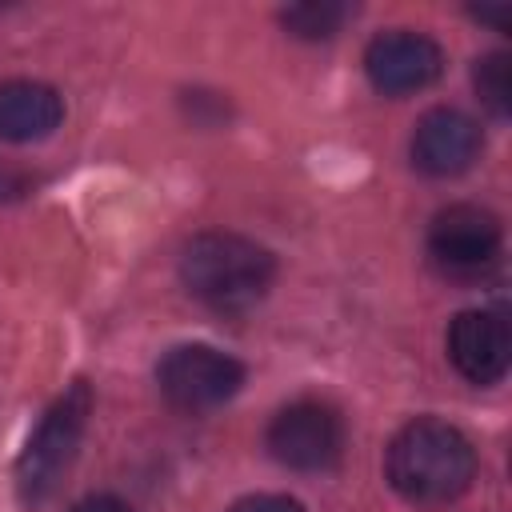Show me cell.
Here are the masks:
<instances>
[{"label": "cell", "mask_w": 512, "mask_h": 512, "mask_svg": "<svg viewBox=\"0 0 512 512\" xmlns=\"http://www.w3.org/2000/svg\"><path fill=\"white\" fill-rule=\"evenodd\" d=\"M364 72L372 80L376 92L384 96H408L428 88L440 72H444V52L436 40L420 36V32H384L368 44L364 52Z\"/></svg>", "instance_id": "7"}, {"label": "cell", "mask_w": 512, "mask_h": 512, "mask_svg": "<svg viewBox=\"0 0 512 512\" xmlns=\"http://www.w3.org/2000/svg\"><path fill=\"white\" fill-rule=\"evenodd\" d=\"M472 84L496 116H508V108H512V60L504 52H488L484 60H476Z\"/></svg>", "instance_id": "12"}, {"label": "cell", "mask_w": 512, "mask_h": 512, "mask_svg": "<svg viewBox=\"0 0 512 512\" xmlns=\"http://www.w3.org/2000/svg\"><path fill=\"white\" fill-rule=\"evenodd\" d=\"M232 512H304V504L292 496H280V492H260V496L236 500Z\"/></svg>", "instance_id": "13"}, {"label": "cell", "mask_w": 512, "mask_h": 512, "mask_svg": "<svg viewBox=\"0 0 512 512\" xmlns=\"http://www.w3.org/2000/svg\"><path fill=\"white\" fill-rule=\"evenodd\" d=\"M472 16L476 20H492L496 28H508L512 24V12L508 8H472Z\"/></svg>", "instance_id": "15"}, {"label": "cell", "mask_w": 512, "mask_h": 512, "mask_svg": "<svg viewBox=\"0 0 512 512\" xmlns=\"http://www.w3.org/2000/svg\"><path fill=\"white\" fill-rule=\"evenodd\" d=\"M268 448L296 472H324L344 452V424L328 404L300 400L276 412V420L268 424Z\"/></svg>", "instance_id": "5"}, {"label": "cell", "mask_w": 512, "mask_h": 512, "mask_svg": "<svg viewBox=\"0 0 512 512\" xmlns=\"http://www.w3.org/2000/svg\"><path fill=\"white\" fill-rule=\"evenodd\" d=\"M92 416V388L88 380H76L36 424V432L28 436L20 460H16V492L20 500L36 504L44 496H52V488L64 480V472L76 460V448L84 440Z\"/></svg>", "instance_id": "3"}, {"label": "cell", "mask_w": 512, "mask_h": 512, "mask_svg": "<svg viewBox=\"0 0 512 512\" xmlns=\"http://www.w3.org/2000/svg\"><path fill=\"white\" fill-rule=\"evenodd\" d=\"M428 252L452 276H476L500 252V220L476 204H452L436 212L428 228Z\"/></svg>", "instance_id": "6"}, {"label": "cell", "mask_w": 512, "mask_h": 512, "mask_svg": "<svg viewBox=\"0 0 512 512\" xmlns=\"http://www.w3.org/2000/svg\"><path fill=\"white\" fill-rule=\"evenodd\" d=\"M480 124L460 108H432L412 132V160L428 176H456L480 156Z\"/></svg>", "instance_id": "9"}, {"label": "cell", "mask_w": 512, "mask_h": 512, "mask_svg": "<svg viewBox=\"0 0 512 512\" xmlns=\"http://www.w3.org/2000/svg\"><path fill=\"white\" fill-rule=\"evenodd\" d=\"M284 28L300 40H328L340 32V24L348 20V4H332V0H308V4H292L280 12Z\"/></svg>", "instance_id": "11"}, {"label": "cell", "mask_w": 512, "mask_h": 512, "mask_svg": "<svg viewBox=\"0 0 512 512\" xmlns=\"http://www.w3.org/2000/svg\"><path fill=\"white\" fill-rule=\"evenodd\" d=\"M164 400L180 412H212L244 388V364L208 344H180L156 364Z\"/></svg>", "instance_id": "4"}, {"label": "cell", "mask_w": 512, "mask_h": 512, "mask_svg": "<svg viewBox=\"0 0 512 512\" xmlns=\"http://www.w3.org/2000/svg\"><path fill=\"white\" fill-rule=\"evenodd\" d=\"M388 484L412 504H444L456 500L476 476L472 440L448 420H412L404 424L384 456Z\"/></svg>", "instance_id": "1"}, {"label": "cell", "mask_w": 512, "mask_h": 512, "mask_svg": "<svg viewBox=\"0 0 512 512\" xmlns=\"http://www.w3.org/2000/svg\"><path fill=\"white\" fill-rule=\"evenodd\" d=\"M60 120H64V100L56 88L40 80L0 84V140H12V144L44 140L60 128Z\"/></svg>", "instance_id": "10"}, {"label": "cell", "mask_w": 512, "mask_h": 512, "mask_svg": "<svg viewBox=\"0 0 512 512\" xmlns=\"http://www.w3.org/2000/svg\"><path fill=\"white\" fill-rule=\"evenodd\" d=\"M72 512H132V504H128V500H120V496L96 492V496H84L80 504H72Z\"/></svg>", "instance_id": "14"}, {"label": "cell", "mask_w": 512, "mask_h": 512, "mask_svg": "<svg viewBox=\"0 0 512 512\" xmlns=\"http://www.w3.org/2000/svg\"><path fill=\"white\" fill-rule=\"evenodd\" d=\"M448 360L472 384H496L512 360V336L504 316L472 308L460 312L448 328Z\"/></svg>", "instance_id": "8"}, {"label": "cell", "mask_w": 512, "mask_h": 512, "mask_svg": "<svg viewBox=\"0 0 512 512\" xmlns=\"http://www.w3.org/2000/svg\"><path fill=\"white\" fill-rule=\"evenodd\" d=\"M276 276V260L264 244L236 232H200L180 252L184 288L216 312L252 308Z\"/></svg>", "instance_id": "2"}]
</instances>
